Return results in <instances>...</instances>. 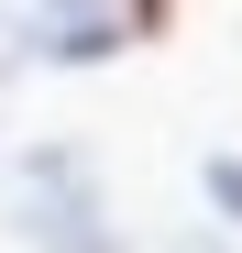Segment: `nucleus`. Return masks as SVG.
Listing matches in <instances>:
<instances>
[{
    "mask_svg": "<svg viewBox=\"0 0 242 253\" xmlns=\"http://www.w3.org/2000/svg\"><path fill=\"white\" fill-rule=\"evenodd\" d=\"M0 209H11V231L33 253H132L110 220V187H99V154L88 143H22L11 176H0Z\"/></svg>",
    "mask_w": 242,
    "mask_h": 253,
    "instance_id": "f257e3e1",
    "label": "nucleus"
},
{
    "mask_svg": "<svg viewBox=\"0 0 242 253\" xmlns=\"http://www.w3.org/2000/svg\"><path fill=\"white\" fill-rule=\"evenodd\" d=\"M198 187H209L220 220H242V154H209V165H198Z\"/></svg>",
    "mask_w": 242,
    "mask_h": 253,
    "instance_id": "f03ea898",
    "label": "nucleus"
},
{
    "mask_svg": "<svg viewBox=\"0 0 242 253\" xmlns=\"http://www.w3.org/2000/svg\"><path fill=\"white\" fill-rule=\"evenodd\" d=\"M121 33L154 44V33H176V0H121Z\"/></svg>",
    "mask_w": 242,
    "mask_h": 253,
    "instance_id": "7ed1b4c3",
    "label": "nucleus"
},
{
    "mask_svg": "<svg viewBox=\"0 0 242 253\" xmlns=\"http://www.w3.org/2000/svg\"><path fill=\"white\" fill-rule=\"evenodd\" d=\"M33 11H55V0H0V22H33Z\"/></svg>",
    "mask_w": 242,
    "mask_h": 253,
    "instance_id": "20e7f679",
    "label": "nucleus"
},
{
    "mask_svg": "<svg viewBox=\"0 0 242 253\" xmlns=\"http://www.w3.org/2000/svg\"><path fill=\"white\" fill-rule=\"evenodd\" d=\"M176 253H220V242H176Z\"/></svg>",
    "mask_w": 242,
    "mask_h": 253,
    "instance_id": "39448f33",
    "label": "nucleus"
}]
</instances>
